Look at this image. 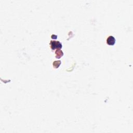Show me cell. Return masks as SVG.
<instances>
[{"instance_id": "cell-1", "label": "cell", "mask_w": 133, "mask_h": 133, "mask_svg": "<svg viewBox=\"0 0 133 133\" xmlns=\"http://www.w3.org/2000/svg\"><path fill=\"white\" fill-rule=\"evenodd\" d=\"M51 48L53 50H55L56 48L57 49H60L62 48V44L59 41H52L50 43Z\"/></svg>"}, {"instance_id": "cell-2", "label": "cell", "mask_w": 133, "mask_h": 133, "mask_svg": "<svg viewBox=\"0 0 133 133\" xmlns=\"http://www.w3.org/2000/svg\"><path fill=\"white\" fill-rule=\"evenodd\" d=\"M107 42L109 45H113L116 43V39L113 36H110L107 40Z\"/></svg>"}]
</instances>
